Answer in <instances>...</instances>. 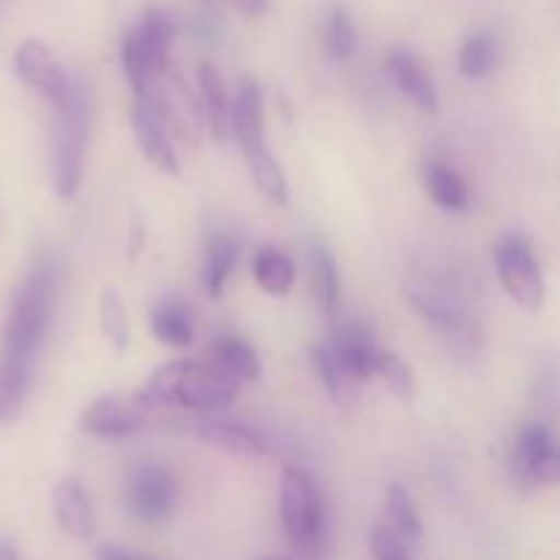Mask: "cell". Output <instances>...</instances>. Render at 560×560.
Segmentation results:
<instances>
[{"label": "cell", "mask_w": 560, "mask_h": 560, "mask_svg": "<svg viewBox=\"0 0 560 560\" xmlns=\"http://www.w3.org/2000/svg\"><path fill=\"white\" fill-rule=\"evenodd\" d=\"M386 512L388 525L402 536L405 541H419L421 539V520L416 512V503L410 492L402 485H388L386 490Z\"/></svg>", "instance_id": "cell-33"}, {"label": "cell", "mask_w": 560, "mask_h": 560, "mask_svg": "<svg viewBox=\"0 0 560 560\" xmlns=\"http://www.w3.org/2000/svg\"><path fill=\"white\" fill-rule=\"evenodd\" d=\"M197 3H200L202 14L213 16V20H224L230 0H197Z\"/></svg>", "instance_id": "cell-38"}, {"label": "cell", "mask_w": 560, "mask_h": 560, "mask_svg": "<svg viewBox=\"0 0 560 560\" xmlns=\"http://www.w3.org/2000/svg\"><path fill=\"white\" fill-rule=\"evenodd\" d=\"M235 260H238V241L233 235L217 233L208 238L206 252H202V290L211 299H222Z\"/></svg>", "instance_id": "cell-22"}, {"label": "cell", "mask_w": 560, "mask_h": 560, "mask_svg": "<svg viewBox=\"0 0 560 560\" xmlns=\"http://www.w3.org/2000/svg\"><path fill=\"white\" fill-rule=\"evenodd\" d=\"M0 560H22L20 552L9 545V541H0Z\"/></svg>", "instance_id": "cell-39"}, {"label": "cell", "mask_w": 560, "mask_h": 560, "mask_svg": "<svg viewBox=\"0 0 560 560\" xmlns=\"http://www.w3.org/2000/svg\"><path fill=\"white\" fill-rule=\"evenodd\" d=\"M14 71L27 88L42 93L55 109L69 98L74 77L58 63L52 49L38 38H25L14 52Z\"/></svg>", "instance_id": "cell-8"}, {"label": "cell", "mask_w": 560, "mask_h": 560, "mask_svg": "<svg viewBox=\"0 0 560 560\" xmlns=\"http://www.w3.org/2000/svg\"><path fill=\"white\" fill-rule=\"evenodd\" d=\"M98 326H102L104 339L113 345L115 353H126L131 342V323L129 310L124 304V295L113 288H104L98 293Z\"/></svg>", "instance_id": "cell-28"}, {"label": "cell", "mask_w": 560, "mask_h": 560, "mask_svg": "<svg viewBox=\"0 0 560 560\" xmlns=\"http://www.w3.org/2000/svg\"><path fill=\"white\" fill-rule=\"evenodd\" d=\"M310 355L312 366H315V375L320 377L323 388H326V394L331 397V402L337 405L339 410L350 408V405L355 402V394H359V388H355L359 383L342 370V364H339L337 355H334L331 345H312Z\"/></svg>", "instance_id": "cell-26"}, {"label": "cell", "mask_w": 560, "mask_h": 560, "mask_svg": "<svg viewBox=\"0 0 560 560\" xmlns=\"http://www.w3.org/2000/svg\"><path fill=\"white\" fill-rule=\"evenodd\" d=\"M230 3H233L244 16H252V20H255V16H262L268 11V0H230Z\"/></svg>", "instance_id": "cell-36"}, {"label": "cell", "mask_w": 560, "mask_h": 560, "mask_svg": "<svg viewBox=\"0 0 560 560\" xmlns=\"http://www.w3.org/2000/svg\"><path fill=\"white\" fill-rule=\"evenodd\" d=\"M252 271H255V282L260 284L262 293L273 295V299H282L293 290L295 262L290 260L288 252L277 249V246L257 249L255 260H252Z\"/></svg>", "instance_id": "cell-27"}, {"label": "cell", "mask_w": 560, "mask_h": 560, "mask_svg": "<svg viewBox=\"0 0 560 560\" xmlns=\"http://www.w3.org/2000/svg\"><path fill=\"white\" fill-rule=\"evenodd\" d=\"M208 355H211V364H217L219 370L233 375L238 383H252L262 375L257 350L246 339L233 337V334H224V337L213 339L211 348H208Z\"/></svg>", "instance_id": "cell-21"}, {"label": "cell", "mask_w": 560, "mask_h": 560, "mask_svg": "<svg viewBox=\"0 0 560 560\" xmlns=\"http://www.w3.org/2000/svg\"><path fill=\"white\" fill-rule=\"evenodd\" d=\"M126 501L142 523H164L178 506V485L162 465H140L126 487Z\"/></svg>", "instance_id": "cell-9"}, {"label": "cell", "mask_w": 560, "mask_h": 560, "mask_svg": "<svg viewBox=\"0 0 560 560\" xmlns=\"http://www.w3.org/2000/svg\"><path fill=\"white\" fill-rule=\"evenodd\" d=\"M495 268L503 290L517 306L539 312L545 306V273L536 262L534 244L525 235H506L495 249Z\"/></svg>", "instance_id": "cell-5"}, {"label": "cell", "mask_w": 560, "mask_h": 560, "mask_svg": "<svg viewBox=\"0 0 560 560\" xmlns=\"http://www.w3.org/2000/svg\"><path fill=\"white\" fill-rule=\"evenodd\" d=\"M241 383L233 375L219 370L211 361H189L184 359L180 375L175 381L173 405L186 410H197V413H208V410H222L238 399Z\"/></svg>", "instance_id": "cell-6"}, {"label": "cell", "mask_w": 560, "mask_h": 560, "mask_svg": "<svg viewBox=\"0 0 560 560\" xmlns=\"http://www.w3.org/2000/svg\"><path fill=\"white\" fill-rule=\"evenodd\" d=\"M421 180H424V189L430 195V200L435 202L443 211H465L470 206V189L463 180V175L457 170H452L443 162H430L421 170Z\"/></svg>", "instance_id": "cell-23"}, {"label": "cell", "mask_w": 560, "mask_h": 560, "mask_svg": "<svg viewBox=\"0 0 560 560\" xmlns=\"http://www.w3.org/2000/svg\"><path fill=\"white\" fill-rule=\"evenodd\" d=\"M246 164H249L252 178H255V184L260 186L262 195H266L268 200L279 202V206H288L290 200L288 175H284V170L279 167L273 153L271 151L252 153V156H246Z\"/></svg>", "instance_id": "cell-32"}, {"label": "cell", "mask_w": 560, "mask_h": 560, "mask_svg": "<svg viewBox=\"0 0 560 560\" xmlns=\"http://www.w3.org/2000/svg\"><path fill=\"white\" fill-rule=\"evenodd\" d=\"M386 71L394 80V85L413 102L416 109L424 115L441 113V98H438L435 82H432L430 71L424 69L419 58L408 49H394L386 58Z\"/></svg>", "instance_id": "cell-16"}, {"label": "cell", "mask_w": 560, "mask_h": 560, "mask_svg": "<svg viewBox=\"0 0 560 560\" xmlns=\"http://www.w3.org/2000/svg\"><path fill=\"white\" fill-rule=\"evenodd\" d=\"M492 66H495V42L487 31H474L457 52L459 74L468 80H481L490 74Z\"/></svg>", "instance_id": "cell-30"}, {"label": "cell", "mask_w": 560, "mask_h": 560, "mask_svg": "<svg viewBox=\"0 0 560 560\" xmlns=\"http://www.w3.org/2000/svg\"><path fill=\"white\" fill-rule=\"evenodd\" d=\"M131 131H135V140H137V148H140V153L159 170V173L180 178L178 153H175L164 126L159 124L156 115H153L145 104L137 102L135 109H131Z\"/></svg>", "instance_id": "cell-18"}, {"label": "cell", "mask_w": 560, "mask_h": 560, "mask_svg": "<svg viewBox=\"0 0 560 560\" xmlns=\"http://www.w3.org/2000/svg\"><path fill=\"white\" fill-rule=\"evenodd\" d=\"M33 366L0 355V427L14 424L31 394Z\"/></svg>", "instance_id": "cell-25"}, {"label": "cell", "mask_w": 560, "mask_h": 560, "mask_svg": "<svg viewBox=\"0 0 560 560\" xmlns=\"http://www.w3.org/2000/svg\"><path fill=\"white\" fill-rule=\"evenodd\" d=\"M334 355L342 364V370L353 377L355 383H366L375 377V359L377 345L375 334L370 326L361 320H337L334 323V339L331 342Z\"/></svg>", "instance_id": "cell-13"}, {"label": "cell", "mask_w": 560, "mask_h": 560, "mask_svg": "<svg viewBox=\"0 0 560 560\" xmlns=\"http://www.w3.org/2000/svg\"><path fill=\"white\" fill-rule=\"evenodd\" d=\"M195 432L208 446L222 448V452L235 454V457H262L268 452L266 438L257 430H252V427L238 424V421L202 419L195 427Z\"/></svg>", "instance_id": "cell-19"}, {"label": "cell", "mask_w": 560, "mask_h": 560, "mask_svg": "<svg viewBox=\"0 0 560 560\" xmlns=\"http://www.w3.org/2000/svg\"><path fill=\"white\" fill-rule=\"evenodd\" d=\"M233 135L238 140L244 159L252 153L268 151L266 113H262V93L252 77H241L233 98Z\"/></svg>", "instance_id": "cell-14"}, {"label": "cell", "mask_w": 560, "mask_h": 560, "mask_svg": "<svg viewBox=\"0 0 560 560\" xmlns=\"http://www.w3.org/2000/svg\"><path fill=\"white\" fill-rule=\"evenodd\" d=\"M120 66H124L126 80H129L135 98L137 102H142L153 80H151V74H148L145 63H142V55H140V49H137L131 33H126V36L120 38Z\"/></svg>", "instance_id": "cell-34"}, {"label": "cell", "mask_w": 560, "mask_h": 560, "mask_svg": "<svg viewBox=\"0 0 560 560\" xmlns=\"http://www.w3.org/2000/svg\"><path fill=\"white\" fill-rule=\"evenodd\" d=\"M140 104H145V107L156 115L159 124L167 126L180 142H186V145L191 148L200 145L202 131H206L200 98H197L195 91L186 85L180 71L167 69L162 77H156Z\"/></svg>", "instance_id": "cell-4"}, {"label": "cell", "mask_w": 560, "mask_h": 560, "mask_svg": "<svg viewBox=\"0 0 560 560\" xmlns=\"http://www.w3.org/2000/svg\"><path fill=\"white\" fill-rule=\"evenodd\" d=\"M96 560H145L140 556H135V552H126L120 550V547H113V545H102L96 550Z\"/></svg>", "instance_id": "cell-37"}, {"label": "cell", "mask_w": 560, "mask_h": 560, "mask_svg": "<svg viewBox=\"0 0 560 560\" xmlns=\"http://www.w3.org/2000/svg\"><path fill=\"white\" fill-rule=\"evenodd\" d=\"M359 49V31H355V22L350 16V11L345 5H334L331 14L326 20V52L328 58L342 63L350 60Z\"/></svg>", "instance_id": "cell-31"}, {"label": "cell", "mask_w": 560, "mask_h": 560, "mask_svg": "<svg viewBox=\"0 0 560 560\" xmlns=\"http://www.w3.org/2000/svg\"><path fill=\"white\" fill-rule=\"evenodd\" d=\"M151 331L162 345L175 350H186L195 342V320H191V310L180 304L178 299L162 301L156 310L151 312Z\"/></svg>", "instance_id": "cell-24"}, {"label": "cell", "mask_w": 560, "mask_h": 560, "mask_svg": "<svg viewBox=\"0 0 560 560\" xmlns=\"http://www.w3.org/2000/svg\"><path fill=\"white\" fill-rule=\"evenodd\" d=\"M151 413L153 408L140 397V392H113L93 399L85 408V413H82L80 424L88 435L115 441V438H129L135 432H140L148 424V416Z\"/></svg>", "instance_id": "cell-7"}, {"label": "cell", "mask_w": 560, "mask_h": 560, "mask_svg": "<svg viewBox=\"0 0 560 560\" xmlns=\"http://www.w3.org/2000/svg\"><path fill=\"white\" fill-rule=\"evenodd\" d=\"M175 36H178V22L170 11L159 9V5H148L142 11L140 22L131 31V38L140 49L142 63H145L151 80H156L170 69V47H173Z\"/></svg>", "instance_id": "cell-12"}, {"label": "cell", "mask_w": 560, "mask_h": 560, "mask_svg": "<svg viewBox=\"0 0 560 560\" xmlns=\"http://www.w3.org/2000/svg\"><path fill=\"white\" fill-rule=\"evenodd\" d=\"M310 268H312V293H315L317 310L328 317V323L339 320V306H342V290H339V268L334 260V252L323 241L310 246Z\"/></svg>", "instance_id": "cell-20"}, {"label": "cell", "mask_w": 560, "mask_h": 560, "mask_svg": "<svg viewBox=\"0 0 560 560\" xmlns=\"http://www.w3.org/2000/svg\"><path fill=\"white\" fill-rule=\"evenodd\" d=\"M370 552L372 560H410L408 550H405V539L386 523L372 528Z\"/></svg>", "instance_id": "cell-35"}, {"label": "cell", "mask_w": 560, "mask_h": 560, "mask_svg": "<svg viewBox=\"0 0 560 560\" xmlns=\"http://www.w3.org/2000/svg\"><path fill=\"white\" fill-rule=\"evenodd\" d=\"M279 509H282V528L293 541L299 560H315L326 541V509L310 470L299 465L284 468Z\"/></svg>", "instance_id": "cell-3"}, {"label": "cell", "mask_w": 560, "mask_h": 560, "mask_svg": "<svg viewBox=\"0 0 560 560\" xmlns=\"http://www.w3.org/2000/svg\"><path fill=\"white\" fill-rule=\"evenodd\" d=\"M375 377H381L383 386L388 388L394 399L402 405H410L416 399V375L408 366V361L399 359L392 350H377L375 359Z\"/></svg>", "instance_id": "cell-29"}, {"label": "cell", "mask_w": 560, "mask_h": 560, "mask_svg": "<svg viewBox=\"0 0 560 560\" xmlns=\"http://www.w3.org/2000/svg\"><path fill=\"white\" fill-rule=\"evenodd\" d=\"M197 82H200V107L202 124L211 131L217 142H228L233 137V98H230L228 85L211 60H202L197 69Z\"/></svg>", "instance_id": "cell-17"}, {"label": "cell", "mask_w": 560, "mask_h": 560, "mask_svg": "<svg viewBox=\"0 0 560 560\" xmlns=\"http://www.w3.org/2000/svg\"><path fill=\"white\" fill-rule=\"evenodd\" d=\"M52 512L69 539L91 541L96 536V512H93L91 495L77 479H60L55 485Z\"/></svg>", "instance_id": "cell-15"}, {"label": "cell", "mask_w": 560, "mask_h": 560, "mask_svg": "<svg viewBox=\"0 0 560 560\" xmlns=\"http://www.w3.org/2000/svg\"><path fill=\"white\" fill-rule=\"evenodd\" d=\"M262 560H299V558H262Z\"/></svg>", "instance_id": "cell-40"}, {"label": "cell", "mask_w": 560, "mask_h": 560, "mask_svg": "<svg viewBox=\"0 0 560 560\" xmlns=\"http://www.w3.org/2000/svg\"><path fill=\"white\" fill-rule=\"evenodd\" d=\"M55 288H58V279H55L52 260L44 257L33 262L11 299L3 331V359L33 366L55 315Z\"/></svg>", "instance_id": "cell-1"}, {"label": "cell", "mask_w": 560, "mask_h": 560, "mask_svg": "<svg viewBox=\"0 0 560 560\" xmlns=\"http://www.w3.org/2000/svg\"><path fill=\"white\" fill-rule=\"evenodd\" d=\"M405 295H408L410 306H413L438 334H443L446 339L457 342L459 348H479V334L470 326L463 306H459L457 301L448 299L446 293L424 288V284H410V288L405 290Z\"/></svg>", "instance_id": "cell-11"}, {"label": "cell", "mask_w": 560, "mask_h": 560, "mask_svg": "<svg viewBox=\"0 0 560 560\" xmlns=\"http://www.w3.org/2000/svg\"><path fill=\"white\" fill-rule=\"evenodd\" d=\"M514 465L525 481L539 487H552L560 481V452L550 424L545 421H528L520 430L514 443Z\"/></svg>", "instance_id": "cell-10"}, {"label": "cell", "mask_w": 560, "mask_h": 560, "mask_svg": "<svg viewBox=\"0 0 560 560\" xmlns=\"http://www.w3.org/2000/svg\"><path fill=\"white\" fill-rule=\"evenodd\" d=\"M52 137V189L63 202H71L82 189L85 151L93 124V93L88 82L74 80L69 98L60 104Z\"/></svg>", "instance_id": "cell-2"}]
</instances>
